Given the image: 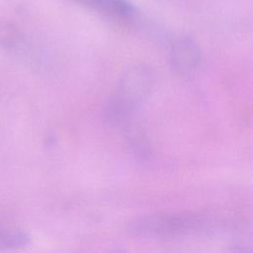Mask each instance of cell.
Returning <instances> with one entry per match:
<instances>
[{
	"label": "cell",
	"mask_w": 253,
	"mask_h": 253,
	"mask_svg": "<svg viewBox=\"0 0 253 253\" xmlns=\"http://www.w3.org/2000/svg\"><path fill=\"white\" fill-rule=\"evenodd\" d=\"M155 82L153 69L143 63L128 67L121 77L116 93L107 105L106 115L111 123L122 125L133 117L146 100Z\"/></svg>",
	"instance_id": "6da1fadb"
},
{
	"label": "cell",
	"mask_w": 253,
	"mask_h": 253,
	"mask_svg": "<svg viewBox=\"0 0 253 253\" xmlns=\"http://www.w3.org/2000/svg\"><path fill=\"white\" fill-rule=\"evenodd\" d=\"M217 220L208 214L155 213L133 219L127 224L126 231L132 236L168 237L212 232L217 228Z\"/></svg>",
	"instance_id": "7a4b0ae2"
},
{
	"label": "cell",
	"mask_w": 253,
	"mask_h": 253,
	"mask_svg": "<svg viewBox=\"0 0 253 253\" xmlns=\"http://www.w3.org/2000/svg\"><path fill=\"white\" fill-rule=\"evenodd\" d=\"M202 60V49L190 36L181 35L172 43L170 64L173 72L180 77H189L199 67Z\"/></svg>",
	"instance_id": "3957f363"
},
{
	"label": "cell",
	"mask_w": 253,
	"mask_h": 253,
	"mask_svg": "<svg viewBox=\"0 0 253 253\" xmlns=\"http://www.w3.org/2000/svg\"><path fill=\"white\" fill-rule=\"evenodd\" d=\"M81 6L96 11L100 15L119 21L130 19L134 14V7L127 0H71Z\"/></svg>",
	"instance_id": "277c9868"
},
{
	"label": "cell",
	"mask_w": 253,
	"mask_h": 253,
	"mask_svg": "<svg viewBox=\"0 0 253 253\" xmlns=\"http://www.w3.org/2000/svg\"><path fill=\"white\" fill-rule=\"evenodd\" d=\"M121 126H123L126 142L133 153L140 158H147L150 155L151 149L139 123H137L132 117Z\"/></svg>",
	"instance_id": "5b68a950"
},
{
	"label": "cell",
	"mask_w": 253,
	"mask_h": 253,
	"mask_svg": "<svg viewBox=\"0 0 253 253\" xmlns=\"http://www.w3.org/2000/svg\"><path fill=\"white\" fill-rule=\"evenodd\" d=\"M29 243V236L19 229L0 225V249L20 248Z\"/></svg>",
	"instance_id": "8992f818"
},
{
	"label": "cell",
	"mask_w": 253,
	"mask_h": 253,
	"mask_svg": "<svg viewBox=\"0 0 253 253\" xmlns=\"http://www.w3.org/2000/svg\"><path fill=\"white\" fill-rule=\"evenodd\" d=\"M21 41L22 36L17 27L11 22L0 20V45L6 49H12Z\"/></svg>",
	"instance_id": "52a82bcc"
},
{
	"label": "cell",
	"mask_w": 253,
	"mask_h": 253,
	"mask_svg": "<svg viewBox=\"0 0 253 253\" xmlns=\"http://www.w3.org/2000/svg\"><path fill=\"white\" fill-rule=\"evenodd\" d=\"M229 253H251V251L246 246H243L240 244H235L232 247H230Z\"/></svg>",
	"instance_id": "ba28073f"
}]
</instances>
